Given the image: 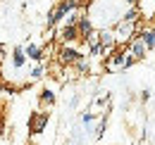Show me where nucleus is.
Wrapping results in <instances>:
<instances>
[{"mask_svg": "<svg viewBox=\"0 0 155 145\" xmlns=\"http://www.w3.org/2000/svg\"><path fill=\"white\" fill-rule=\"evenodd\" d=\"M131 64H136V60L131 57L129 48H117V50H112V55H107V57L103 60V69L110 72V74L124 72V69H129Z\"/></svg>", "mask_w": 155, "mask_h": 145, "instance_id": "1", "label": "nucleus"}, {"mask_svg": "<svg viewBox=\"0 0 155 145\" xmlns=\"http://www.w3.org/2000/svg\"><path fill=\"white\" fill-rule=\"evenodd\" d=\"M81 57H86V55L79 53L74 45H64V43H60V48H58V60H60V64H64V67H74Z\"/></svg>", "mask_w": 155, "mask_h": 145, "instance_id": "2", "label": "nucleus"}, {"mask_svg": "<svg viewBox=\"0 0 155 145\" xmlns=\"http://www.w3.org/2000/svg\"><path fill=\"white\" fill-rule=\"evenodd\" d=\"M138 38L148 45V50H155V24L153 21H143L138 26Z\"/></svg>", "mask_w": 155, "mask_h": 145, "instance_id": "3", "label": "nucleus"}, {"mask_svg": "<svg viewBox=\"0 0 155 145\" xmlns=\"http://www.w3.org/2000/svg\"><path fill=\"white\" fill-rule=\"evenodd\" d=\"M77 40H84L81 34H79V26H67V24H62V29H60V43L74 45Z\"/></svg>", "mask_w": 155, "mask_h": 145, "instance_id": "4", "label": "nucleus"}, {"mask_svg": "<svg viewBox=\"0 0 155 145\" xmlns=\"http://www.w3.org/2000/svg\"><path fill=\"white\" fill-rule=\"evenodd\" d=\"M48 119H50V114H48L45 109L34 112V114H31V119H29V128H31V133H41L43 128L48 126Z\"/></svg>", "mask_w": 155, "mask_h": 145, "instance_id": "5", "label": "nucleus"}, {"mask_svg": "<svg viewBox=\"0 0 155 145\" xmlns=\"http://www.w3.org/2000/svg\"><path fill=\"white\" fill-rule=\"evenodd\" d=\"M127 48H129V53H131V57H134L136 62H141V60H146V55L150 53V50H148V45H146V43H143V40H141L138 36H136L134 40H131V43L127 45Z\"/></svg>", "mask_w": 155, "mask_h": 145, "instance_id": "6", "label": "nucleus"}, {"mask_svg": "<svg viewBox=\"0 0 155 145\" xmlns=\"http://www.w3.org/2000/svg\"><path fill=\"white\" fill-rule=\"evenodd\" d=\"M64 12L60 10V5H53L50 10H48V17H45V31H50V29H55L60 21H64Z\"/></svg>", "mask_w": 155, "mask_h": 145, "instance_id": "7", "label": "nucleus"}, {"mask_svg": "<svg viewBox=\"0 0 155 145\" xmlns=\"http://www.w3.org/2000/svg\"><path fill=\"white\" fill-rule=\"evenodd\" d=\"M136 10L141 12L143 21H153L155 19V0H138L136 2Z\"/></svg>", "mask_w": 155, "mask_h": 145, "instance_id": "8", "label": "nucleus"}, {"mask_svg": "<svg viewBox=\"0 0 155 145\" xmlns=\"http://www.w3.org/2000/svg\"><path fill=\"white\" fill-rule=\"evenodd\" d=\"M24 53H26V57H29L31 62H36V64L45 60V48H41V45H34V43L24 45Z\"/></svg>", "mask_w": 155, "mask_h": 145, "instance_id": "9", "label": "nucleus"}, {"mask_svg": "<svg viewBox=\"0 0 155 145\" xmlns=\"http://www.w3.org/2000/svg\"><path fill=\"white\" fill-rule=\"evenodd\" d=\"M55 102H58V95H55V91H53V88H43V91L38 93V105H41V109L53 107Z\"/></svg>", "mask_w": 155, "mask_h": 145, "instance_id": "10", "label": "nucleus"}, {"mask_svg": "<svg viewBox=\"0 0 155 145\" xmlns=\"http://www.w3.org/2000/svg\"><path fill=\"white\" fill-rule=\"evenodd\" d=\"M26 60H29V57L24 53V45H15V48H12V67L19 72L21 67L26 64Z\"/></svg>", "mask_w": 155, "mask_h": 145, "instance_id": "11", "label": "nucleus"}, {"mask_svg": "<svg viewBox=\"0 0 155 145\" xmlns=\"http://www.w3.org/2000/svg\"><path fill=\"white\" fill-rule=\"evenodd\" d=\"M77 26H79V34H81V38H84V40H86V36H91V34L96 31V29H93V21L86 17V14H81V19H79Z\"/></svg>", "mask_w": 155, "mask_h": 145, "instance_id": "12", "label": "nucleus"}, {"mask_svg": "<svg viewBox=\"0 0 155 145\" xmlns=\"http://www.w3.org/2000/svg\"><path fill=\"white\" fill-rule=\"evenodd\" d=\"M74 72H77V76H84V74L91 72V64H88V55H86V57H81L77 64H74Z\"/></svg>", "mask_w": 155, "mask_h": 145, "instance_id": "13", "label": "nucleus"}, {"mask_svg": "<svg viewBox=\"0 0 155 145\" xmlns=\"http://www.w3.org/2000/svg\"><path fill=\"white\" fill-rule=\"evenodd\" d=\"M93 107H96V109H107V107H110V93H100V95H96Z\"/></svg>", "mask_w": 155, "mask_h": 145, "instance_id": "14", "label": "nucleus"}, {"mask_svg": "<svg viewBox=\"0 0 155 145\" xmlns=\"http://www.w3.org/2000/svg\"><path fill=\"white\" fill-rule=\"evenodd\" d=\"M43 74H45V67H43V62H38V64L29 72V81H38V79H43Z\"/></svg>", "mask_w": 155, "mask_h": 145, "instance_id": "15", "label": "nucleus"}, {"mask_svg": "<svg viewBox=\"0 0 155 145\" xmlns=\"http://www.w3.org/2000/svg\"><path fill=\"white\" fill-rule=\"evenodd\" d=\"M105 128H107V114L98 119V126H96V138H98V140L103 138V133H105Z\"/></svg>", "mask_w": 155, "mask_h": 145, "instance_id": "16", "label": "nucleus"}, {"mask_svg": "<svg viewBox=\"0 0 155 145\" xmlns=\"http://www.w3.org/2000/svg\"><path fill=\"white\" fill-rule=\"evenodd\" d=\"M96 119H98V112H84L81 114V126H91Z\"/></svg>", "mask_w": 155, "mask_h": 145, "instance_id": "17", "label": "nucleus"}, {"mask_svg": "<svg viewBox=\"0 0 155 145\" xmlns=\"http://www.w3.org/2000/svg\"><path fill=\"white\" fill-rule=\"evenodd\" d=\"M150 100V91H143L141 93V102H148Z\"/></svg>", "mask_w": 155, "mask_h": 145, "instance_id": "18", "label": "nucleus"}, {"mask_svg": "<svg viewBox=\"0 0 155 145\" xmlns=\"http://www.w3.org/2000/svg\"><path fill=\"white\" fill-rule=\"evenodd\" d=\"M124 2H127L129 7H136V2H138V0H124Z\"/></svg>", "mask_w": 155, "mask_h": 145, "instance_id": "19", "label": "nucleus"}, {"mask_svg": "<svg viewBox=\"0 0 155 145\" xmlns=\"http://www.w3.org/2000/svg\"><path fill=\"white\" fill-rule=\"evenodd\" d=\"M153 24H155V19H153Z\"/></svg>", "mask_w": 155, "mask_h": 145, "instance_id": "20", "label": "nucleus"}]
</instances>
